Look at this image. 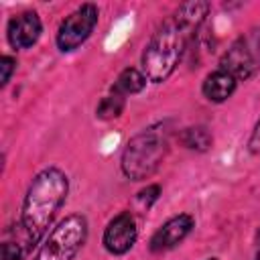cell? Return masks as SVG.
Returning <instances> with one entry per match:
<instances>
[{"label": "cell", "mask_w": 260, "mask_h": 260, "mask_svg": "<svg viewBox=\"0 0 260 260\" xmlns=\"http://www.w3.org/2000/svg\"><path fill=\"white\" fill-rule=\"evenodd\" d=\"M2 260H22V250L18 244L6 242L2 246Z\"/></svg>", "instance_id": "14"}, {"label": "cell", "mask_w": 260, "mask_h": 260, "mask_svg": "<svg viewBox=\"0 0 260 260\" xmlns=\"http://www.w3.org/2000/svg\"><path fill=\"white\" fill-rule=\"evenodd\" d=\"M183 144L187 148H197V150H205L209 144H211V136L205 128L197 126V128H187L185 134H183Z\"/></svg>", "instance_id": "12"}, {"label": "cell", "mask_w": 260, "mask_h": 260, "mask_svg": "<svg viewBox=\"0 0 260 260\" xmlns=\"http://www.w3.org/2000/svg\"><path fill=\"white\" fill-rule=\"evenodd\" d=\"M209 4L207 2H189L183 4L150 39V43L144 49L142 55V69H144V77L158 83L165 81L173 69L177 67L189 30L195 28L203 16L207 14Z\"/></svg>", "instance_id": "1"}, {"label": "cell", "mask_w": 260, "mask_h": 260, "mask_svg": "<svg viewBox=\"0 0 260 260\" xmlns=\"http://www.w3.org/2000/svg\"><path fill=\"white\" fill-rule=\"evenodd\" d=\"M87 236V221L81 215L65 217L47 238L35 260H71L83 246Z\"/></svg>", "instance_id": "4"}, {"label": "cell", "mask_w": 260, "mask_h": 260, "mask_svg": "<svg viewBox=\"0 0 260 260\" xmlns=\"http://www.w3.org/2000/svg\"><path fill=\"white\" fill-rule=\"evenodd\" d=\"M122 110H124V95H120V93H114V91H112V95L104 98V100H102V104L98 106V116H100V118H104V120H110V118L120 116V114H122Z\"/></svg>", "instance_id": "13"}, {"label": "cell", "mask_w": 260, "mask_h": 260, "mask_svg": "<svg viewBox=\"0 0 260 260\" xmlns=\"http://www.w3.org/2000/svg\"><path fill=\"white\" fill-rule=\"evenodd\" d=\"M0 69H2V83L6 85L8 79H10V73H12V69H14V59H12V57H2Z\"/></svg>", "instance_id": "16"}, {"label": "cell", "mask_w": 260, "mask_h": 260, "mask_svg": "<svg viewBox=\"0 0 260 260\" xmlns=\"http://www.w3.org/2000/svg\"><path fill=\"white\" fill-rule=\"evenodd\" d=\"M221 69L228 71L236 81L250 77L260 69V30H252L238 39L228 53L221 57Z\"/></svg>", "instance_id": "5"}, {"label": "cell", "mask_w": 260, "mask_h": 260, "mask_svg": "<svg viewBox=\"0 0 260 260\" xmlns=\"http://www.w3.org/2000/svg\"><path fill=\"white\" fill-rule=\"evenodd\" d=\"M256 260H260V254H258V258H256Z\"/></svg>", "instance_id": "18"}, {"label": "cell", "mask_w": 260, "mask_h": 260, "mask_svg": "<svg viewBox=\"0 0 260 260\" xmlns=\"http://www.w3.org/2000/svg\"><path fill=\"white\" fill-rule=\"evenodd\" d=\"M165 152H167V134L160 128H148L136 134L128 142L122 156V169L134 181L146 179L156 171Z\"/></svg>", "instance_id": "3"}, {"label": "cell", "mask_w": 260, "mask_h": 260, "mask_svg": "<svg viewBox=\"0 0 260 260\" xmlns=\"http://www.w3.org/2000/svg\"><path fill=\"white\" fill-rule=\"evenodd\" d=\"M158 191H160V189H158L156 185H150V187H146L144 191H140V193H138V201H140V203H144V205L148 207V205L158 197Z\"/></svg>", "instance_id": "15"}, {"label": "cell", "mask_w": 260, "mask_h": 260, "mask_svg": "<svg viewBox=\"0 0 260 260\" xmlns=\"http://www.w3.org/2000/svg\"><path fill=\"white\" fill-rule=\"evenodd\" d=\"M209 260H215V258H209Z\"/></svg>", "instance_id": "19"}, {"label": "cell", "mask_w": 260, "mask_h": 260, "mask_svg": "<svg viewBox=\"0 0 260 260\" xmlns=\"http://www.w3.org/2000/svg\"><path fill=\"white\" fill-rule=\"evenodd\" d=\"M250 146H252L254 152L260 150V120H258V124H256V128H254V134H252V138H250Z\"/></svg>", "instance_id": "17"}, {"label": "cell", "mask_w": 260, "mask_h": 260, "mask_svg": "<svg viewBox=\"0 0 260 260\" xmlns=\"http://www.w3.org/2000/svg\"><path fill=\"white\" fill-rule=\"evenodd\" d=\"M41 37V20L37 12H20L8 22V41L14 49H26Z\"/></svg>", "instance_id": "8"}, {"label": "cell", "mask_w": 260, "mask_h": 260, "mask_svg": "<svg viewBox=\"0 0 260 260\" xmlns=\"http://www.w3.org/2000/svg\"><path fill=\"white\" fill-rule=\"evenodd\" d=\"M134 242H136V223L134 217L128 211H124L108 223L104 232V246L112 254H124L134 246Z\"/></svg>", "instance_id": "7"}, {"label": "cell", "mask_w": 260, "mask_h": 260, "mask_svg": "<svg viewBox=\"0 0 260 260\" xmlns=\"http://www.w3.org/2000/svg\"><path fill=\"white\" fill-rule=\"evenodd\" d=\"M193 228V217L187 213H181L173 219H169L160 230H156V234L150 240V250L160 252V250H169L173 246H177Z\"/></svg>", "instance_id": "9"}, {"label": "cell", "mask_w": 260, "mask_h": 260, "mask_svg": "<svg viewBox=\"0 0 260 260\" xmlns=\"http://www.w3.org/2000/svg\"><path fill=\"white\" fill-rule=\"evenodd\" d=\"M67 177L59 169H45L32 179L22 205V228L30 246L39 244L45 236L49 223L67 197Z\"/></svg>", "instance_id": "2"}, {"label": "cell", "mask_w": 260, "mask_h": 260, "mask_svg": "<svg viewBox=\"0 0 260 260\" xmlns=\"http://www.w3.org/2000/svg\"><path fill=\"white\" fill-rule=\"evenodd\" d=\"M144 83H146V77H144L138 69H132V67H130V69H124V71L118 75V79H116L112 91H114V93H120V95H128V93L140 91V89L144 87Z\"/></svg>", "instance_id": "11"}, {"label": "cell", "mask_w": 260, "mask_h": 260, "mask_svg": "<svg viewBox=\"0 0 260 260\" xmlns=\"http://www.w3.org/2000/svg\"><path fill=\"white\" fill-rule=\"evenodd\" d=\"M234 89H236V79L223 69L209 73L203 81V95L209 102H223L234 93Z\"/></svg>", "instance_id": "10"}, {"label": "cell", "mask_w": 260, "mask_h": 260, "mask_svg": "<svg viewBox=\"0 0 260 260\" xmlns=\"http://www.w3.org/2000/svg\"><path fill=\"white\" fill-rule=\"evenodd\" d=\"M98 24V8L93 4H83L75 12H71L57 30V45L61 51L77 49L95 28Z\"/></svg>", "instance_id": "6"}]
</instances>
